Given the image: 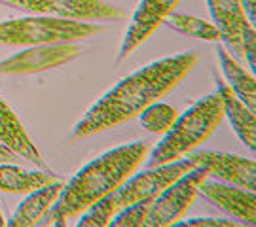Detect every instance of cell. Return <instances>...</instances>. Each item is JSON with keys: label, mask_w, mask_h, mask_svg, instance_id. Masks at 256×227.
<instances>
[{"label": "cell", "mask_w": 256, "mask_h": 227, "mask_svg": "<svg viewBox=\"0 0 256 227\" xmlns=\"http://www.w3.org/2000/svg\"><path fill=\"white\" fill-rule=\"evenodd\" d=\"M196 64L198 55L194 51H184L138 68L104 93L86 112V116L72 129L70 140L90 138L137 118L146 106L169 95L192 72Z\"/></svg>", "instance_id": "cell-1"}, {"label": "cell", "mask_w": 256, "mask_h": 227, "mask_svg": "<svg viewBox=\"0 0 256 227\" xmlns=\"http://www.w3.org/2000/svg\"><path fill=\"white\" fill-rule=\"evenodd\" d=\"M150 144L146 140L129 142L108 150L80 169L63 190L40 226H66L68 220L80 216L84 210L104 195L118 190L124 182L146 159Z\"/></svg>", "instance_id": "cell-2"}, {"label": "cell", "mask_w": 256, "mask_h": 227, "mask_svg": "<svg viewBox=\"0 0 256 227\" xmlns=\"http://www.w3.org/2000/svg\"><path fill=\"white\" fill-rule=\"evenodd\" d=\"M222 118L224 106L218 91L196 100L184 114L176 116L173 125L164 133V138L150 152L146 167H160L182 159L214 133Z\"/></svg>", "instance_id": "cell-3"}, {"label": "cell", "mask_w": 256, "mask_h": 227, "mask_svg": "<svg viewBox=\"0 0 256 227\" xmlns=\"http://www.w3.org/2000/svg\"><path fill=\"white\" fill-rule=\"evenodd\" d=\"M101 25L92 21L50 17H19L0 21V45H42L76 42L102 32Z\"/></svg>", "instance_id": "cell-4"}, {"label": "cell", "mask_w": 256, "mask_h": 227, "mask_svg": "<svg viewBox=\"0 0 256 227\" xmlns=\"http://www.w3.org/2000/svg\"><path fill=\"white\" fill-rule=\"evenodd\" d=\"M205 178H209L207 169L196 165L180 178H176L173 184H169L152 201V207L144 220V227L174 226L184 216V212L190 209L194 199L198 197V190Z\"/></svg>", "instance_id": "cell-5"}, {"label": "cell", "mask_w": 256, "mask_h": 227, "mask_svg": "<svg viewBox=\"0 0 256 227\" xmlns=\"http://www.w3.org/2000/svg\"><path fill=\"white\" fill-rule=\"evenodd\" d=\"M192 159H188L184 155L182 159H176L173 163H165L160 167H148L144 173L131 174L128 180L114 191V199H116V207L124 209L128 205H133L137 201L152 199L156 195H160L162 191L173 184L176 178H180L184 173H188L194 169Z\"/></svg>", "instance_id": "cell-6"}, {"label": "cell", "mask_w": 256, "mask_h": 227, "mask_svg": "<svg viewBox=\"0 0 256 227\" xmlns=\"http://www.w3.org/2000/svg\"><path fill=\"white\" fill-rule=\"evenodd\" d=\"M10 8L25 9L38 15L74 19V21H112L122 19L124 11L104 0H0Z\"/></svg>", "instance_id": "cell-7"}, {"label": "cell", "mask_w": 256, "mask_h": 227, "mask_svg": "<svg viewBox=\"0 0 256 227\" xmlns=\"http://www.w3.org/2000/svg\"><path fill=\"white\" fill-rule=\"evenodd\" d=\"M78 55H80V47L74 42L30 45L27 49L0 61V76L34 74L42 72V70H50V68H55V66H61V64L72 61Z\"/></svg>", "instance_id": "cell-8"}, {"label": "cell", "mask_w": 256, "mask_h": 227, "mask_svg": "<svg viewBox=\"0 0 256 227\" xmlns=\"http://www.w3.org/2000/svg\"><path fill=\"white\" fill-rule=\"evenodd\" d=\"M188 159H192L194 165L207 169L209 176H214L216 180L238 186L243 190H256V163L254 159H247L241 155L222 154V152H210V150H192L186 154Z\"/></svg>", "instance_id": "cell-9"}, {"label": "cell", "mask_w": 256, "mask_h": 227, "mask_svg": "<svg viewBox=\"0 0 256 227\" xmlns=\"http://www.w3.org/2000/svg\"><path fill=\"white\" fill-rule=\"evenodd\" d=\"M180 0H140L129 27L122 38V45L116 55V63L126 61L129 55L142 45L148 38L154 34L160 25H164L169 13H173Z\"/></svg>", "instance_id": "cell-10"}, {"label": "cell", "mask_w": 256, "mask_h": 227, "mask_svg": "<svg viewBox=\"0 0 256 227\" xmlns=\"http://www.w3.org/2000/svg\"><path fill=\"white\" fill-rule=\"evenodd\" d=\"M198 195H203L216 209L226 212L232 218L239 220L241 224H247V226H254L256 224L254 191L205 178L202 182V186H200V190H198Z\"/></svg>", "instance_id": "cell-11"}, {"label": "cell", "mask_w": 256, "mask_h": 227, "mask_svg": "<svg viewBox=\"0 0 256 227\" xmlns=\"http://www.w3.org/2000/svg\"><path fill=\"white\" fill-rule=\"evenodd\" d=\"M207 6L212 25L218 28L220 40H224V44L234 53V57L243 59L241 32L248 19L245 15L241 0H207Z\"/></svg>", "instance_id": "cell-12"}, {"label": "cell", "mask_w": 256, "mask_h": 227, "mask_svg": "<svg viewBox=\"0 0 256 227\" xmlns=\"http://www.w3.org/2000/svg\"><path fill=\"white\" fill-rule=\"evenodd\" d=\"M0 142L10 148L12 152H16L19 157L27 159L32 165H36L38 169L48 171V165L44 161L42 154L38 152L32 138L28 136L25 127L21 125L18 119V114L6 104V100L0 97Z\"/></svg>", "instance_id": "cell-13"}, {"label": "cell", "mask_w": 256, "mask_h": 227, "mask_svg": "<svg viewBox=\"0 0 256 227\" xmlns=\"http://www.w3.org/2000/svg\"><path fill=\"white\" fill-rule=\"evenodd\" d=\"M216 80V91L220 93L222 106H224V116L230 119V125L239 136V140L243 144H247L248 150L254 152L256 146V118L254 112L248 108L243 100L239 99L234 91L230 89V85L224 82V78L220 74H214Z\"/></svg>", "instance_id": "cell-14"}, {"label": "cell", "mask_w": 256, "mask_h": 227, "mask_svg": "<svg viewBox=\"0 0 256 227\" xmlns=\"http://www.w3.org/2000/svg\"><path fill=\"white\" fill-rule=\"evenodd\" d=\"M63 190V182L55 180L52 184H46L38 190L27 193V197L21 201L18 210L14 212V216L10 218L6 226L12 227H32L40 226V222L44 220L48 212L52 210L55 201L59 197V193Z\"/></svg>", "instance_id": "cell-15"}, {"label": "cell", "mask_w": 256, "mask_h": 227, "mask_svg": "<svg viewBox=\"0 0 256 227\" xmlns=\"http://www.w3.org/2000/svg\"><path fill=\"white\" fill-rule=\"evenodd\" d=\"M216 55L220 61V70L224 76V82L230 85V89L238 95L239 99L254 112L256 108V80L252 72H247L241 64L236 61V57L230 53L228 47L216 42Z\"/></svg>", "instance_id": "cell-16"}, {"label": "cell", "mask_w": 256, "mask_h": 227, "mask_svg": "<svg viewBox=\"0 0 256 227\" xmlns=\"http://www.w3.org/2000/svg\"><path fill=\"white\" fill-rule=\"evenodd\" d=\"M55 180L57 178L48 171L30 173V171H23L21 167L14 163H0V191H6V193L27 195Z\"/></svg>", "instance_id": "cell-17"}, {"label": "cell", "mask_w": 256, "mask_h": 227, "mask_svg": "<svg viewBox=\"0 0 256 227\" xmlns=\"http://www.w3.org/2000/svg\"><path fill=\"white\" fill-rule=\"evenodd\" d=\"M165 25L171 28L182 32L186 36L198 38V40H205V42H220V32L218 28L212 23H207L200 17L194 15H186V13H169L167 19L164 21Z\"/></svg>", "instance_id": "cell-18"}, {"label": "cell", "mask_w": 256, "mask_h": 227, "mask_svg": "<svg viewBox=\"0 0 256 227\" xmlns=\"http://www.w3.org/2000/svg\"><path fill=\"white\" fill-rule=\"evenodd\" d=\"M176 110L165 102H154L138 114V121L142 129H146L148 133H154V135H164L167 129L173 125V121L176 119Z\"/></svg>", "instance_id": "cell-19"}, {"label": "cell", "mask_w": 256, "mask_h": 227, "mask_svg": "<svg viewBox=\"0 0 256 227\" xmlns=\"http://www.w3.org/2000/svg\"><path fill=\"white\" fill-rule=\"evenodd\" d=\"M118 212L114 193L104 195L99 201H95L88 209L80 214V218L76 222L78 227H108L110 220L114 218V214Z\"/></svg>", "instance_id": "cell-20"}, {"label": "cell", "mask_w": 256, "mask_h": 227, "mask_svg": "<svg viewBox=\"0 0 256 227\" xmlns=\"http://www.w3.org/2000/svg\"><path fill=\"white\" fill-rule=\"evenodd\" d=\"M152 199H142L137 201L133 205H128L124 209H120L114 218L110 220V226L108 227H142L144 226V220L148 216V210L152 207Z\"/></svg>", "instance_id": "cell-21"}, {"label": "cell", "mask_w": 256, "mask_h": 227, "mask_svg": "<svg viewBox=\"0 0 256 227\" xmlns=\"http://www.w3.org/2000/svg\"><path fill=\"white\" fill-rule=\"evenodd\" d=\"M241 49H243V59L248 63L250 72H254L256 63H254V53H256V32L252 23H245L243 32H241Z\"/></svg>", "instance_id": "cell-22"}, {"label": "cell", "mask_w": 256, "mask_h": 227, "mask_svg": "<svg viewBox=\"0 0 256 227\" xmlns=\"http://www.w3.org/2000/svg\"><path fill=\"white\" fill-rule=\"evenodd\" d=\"M174 226L178 227H241L245 224L234 222V220L224 218H190V220H178Z\"/></svg>", "instance_id": "cell-23"}, {"label": "cell", "mask_w": 256, "mask_h": 227, "mask_svg": "<svg viewBox=\"0 0 256 227\" xmlns=\"http://www.w3.org/2000/svg\"><path fill=\"white\" fill-rule=\"evenodd\" d=\"M18 157L19 155L16 152H12L10 148H6V146L0 142V163H16Z\"/></svg>", "instance_id": "cell-24"}, {"label": "cell", "mask_w": 256, "mask_h": 227, "mask_svg": "<svg viewBox=\"0 0 256 227\" xmlns=\"http://www.w3.org/2000/svg\"><path fill=\"white\" fill-rule=\"evenodd\" d=\"M243 4V9H245V15L247 19L254 25V19H256V0H241Z\"/></svg>", "instance_id": "cell-25"}, {"label": "cell", "mask_w": 256, "mask_h": 227, "mask_svg": "<svg viewBox=\"0 0 256 227\" xmlns=\"http://www.w3.org/2000/svg\"><path fill=\"white\" fill-rule=\"evenodd\" d=\"M4 226H6V218H4L2 212H0V227H4Z\"/></svg>", "instance_id": "cell-26"}]
</instances>
